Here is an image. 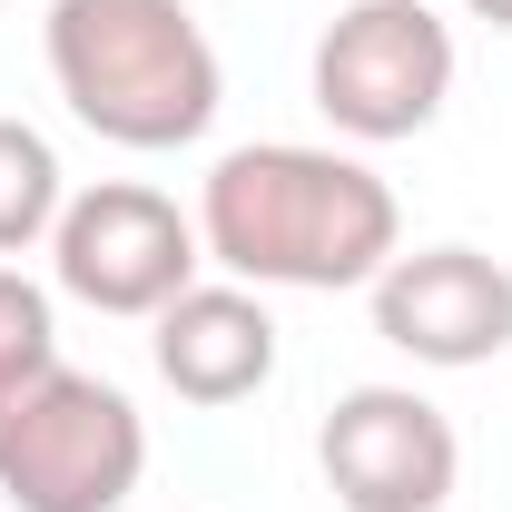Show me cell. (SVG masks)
Segmentation results:
<instances>
[{
	"mask_svg": "<svg viewBox=\"0 0 512 512\" xmlns=\"http://www.w3.org/2000/svg\"><path fill=\"white\" fill-rule=\"evenodd\" d=\"M197 237L207 266H227L237 286H375L404 256V207L365 158L345 148H296V138H256L227 148L197 188Z\"/></svg>",
	"mask_w": 512,
	"mask_h": 512,
	"instance_id": "6da1fadb",
	"label": "cell"
},
{
	"mask_svg": "<svg viewBox=\"0 0 512 512\" xmlns=\"http://www.w3.org/2000/svg\"><path fill=\"white\" fill-rule=\"evenodd\" d=\"M40 50H50L69 119L109 148L158 158V148H188L217 128L227 69L188 0H50Z\"/></svg>",
	"mask_w": 512,
	"mask_h": 512,
	"instance_id": "7a4b0ae2",
	"label": "cell"
},
{
	"mask_svg": "<svg viewBox=\"0 0 512 512\" xmlns=\"http://www.w3.org/2000/svg\"><path fill=\"white\" fill-rule=\"evenodd\" d=\"M148 473V424L119 384L50 365L0 394V503L10 512H119Z\"/></svg>",
	"mask_w": 512,
	"mask_h": 512,
	"instance_id": "3957f363",
	"label": "cell"
},
{
	"mask_svg": "<svg viewBox=\"0 0 512 512\" xmlns=\"http://www.w3.org/2000/svg\"><path fill=\"white\" fill-rule=\"evenodd\" d=\"M453 99V30L424 0H345L316 40V109L355 148L434 128Z\"/></svg>",
	"mask_w": 512,
	"mask_h": 512,
	"instance_id": "277c9868",
	"label": "cell"
},
{
	"mask_svg": "<svg viewBox=\"0 0 512 512\" xmlns=\"http://www.w3.org/2000/svg\"><path fill=\"white\" fill-rule=\"evenodd\" d=\"M197 266H207V237L197 217H178V197L138 188V178H99L60 207L50 227V276L60 296L99 306V316H158L168 296H188Z\"/></svg>",
	"mask_w": 512,
	"mask_h": 512,
	"instance_id": "5b68a950",
	"label": "cell"
},
{
	"mask_svg": "<svg viewBox=\"0 0 512 512\" xmlns=\"http://www.w3.org/2000/svg\"><path fill=\"white\" fill-rule=\"evenodd\" d=\"M325 493L345 512H444L463 483V444H453L444 404H424L414 384H355L335 394L316 434Z\"/></svg>",
	"mask_w": 512,
	"mask_h": 512,
	"instance_id": "8992f818",
	"label": "cell"
},
{
	"mask_svg": "<svg viewBox=\"0 0 512 512\" xmlns=\"http://www.w3.org/2000/svg\"><path fill=\"white\" fill-rule=\"evenodd\" d=\"M365 296H375V335L414 365L463 375V365H493L512 345V266L483 247H414Z\"/></svg>",
	"mask_w": 512,
	"mask_h": 512,
	"instance_id": "52a82bcc",
	"label": "cell"
},
{
	"mask_svg": "<svg viewBox=\"0 0 512 512\" xmlns=\"http://www.w3.org/2000/svg\"><path fill=\"white\" fill-rule=\"evenodd\" d=\"M158 335H148V355H158V384L178 394V404H247L256 384L276 375V316H266V296L247 286H188V296H168L158 306Z\"/></svg>",
	"mask_w": 512,
	"mask_h": 512,
	"instance_id": "ba28073f",
	"label": "cell"
},
{
	"mask_svg": "<svg viewBox=\"0 0 512 512\" xmlns=\"http://www.w3.org/2000/svg\"><path fill=\"white\" fill-rule=\"evenodd\" d=\"M69 207V178H60V148L40 138L30 119H0V256L40 247Z\"/></svg>",
	"mask_w": 512,
	"mask_h": 512,
	"instance_id": "9c48e42d",
	"label": "cell"
},
{
	"mask_svg": "<svg viewBox=\"0 0 512 512\" xmlns=\"http://www.w3.org/2000/svg\"><path fill=\"white\" fill-rule=\"evenodd\" d=\"M60 365V316H50V286H30L20 266H0V394Z\"/></svg>",
	"mask_w": 512,
	"mask_h": 512,
	"instance_id": "30bf717a",
	"label": "cell"
},
{
	"mask_svg": "<svg viewBox=\"0 0 512 512\" xmlns=\"http://www.w3.org/2000/svg\"><path fill=\"white\" fill-rule=\"evenodd\" d=\"M473 20H493V30H512V0H463Z\"/></svg>",
	"mask_w": 512,
	"mask_h": 512,
	"instance_id": "8fae6325",
	"label": "cell"
}]
</instances>
